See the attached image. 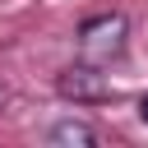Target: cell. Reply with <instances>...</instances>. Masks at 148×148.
<instances>
[{
  "label": "cell",
  "instance_id": "cell-1",
  "mask_svg": "<svg viewBox=\"0 0 148 148\" xmlns=\"http://www.w3.org/2000/svg\"><path fill=\"white\" fill-rule=\"evenodd\" d=\"M125 46H130V18L120 9H106V14H92L79 23V60L106 69L111 60L125 56Z\"/></svg>",
  "mask_w": 148,
  "mask_h": 148
},
{
  "label": "cell",
  "instance_id": "cell-2",
  "mask_svg": "<svg viewBox=\"0 0 148 148\" xmlns=\"http://www.w3.org/2000/svg\"><path fill=\"white\" fill-rule=\"evenodd\" d=\"M56 92L65 102H79V106H92V102H111L116 97V88L102 74V65H88V60H74L69 69H60L56 74Z\"/></svg>",
  "mask_w": 148,
  "mask_h": 148
},
{
  "label": "cell",
  "instance_id": "cell-3",
  "mask_svg": "<svg viewBox=\"0 0 148 148\" xmlns=\"http://www.w3.org/2000/svg\"><path fill=\"white\" fill-rule=\"evenodd\" d=\"M46 143H56V148H92V143H97V130H92L88 120L65 116V120H56V125L46 130Z\"/></svg>",
  "mask_w": 148,
  "mask_h": 148
},
{
  "label": "cell",
  "instance_id": "cell-4",
  "mask_svg": "<svg viewBox=\"0 0 148 148\" xmlns=\"http://www.w3.org/2000/svg\"><path fill=\"white\" fill-rule=\"evenodd\" d=\"M139 120H143V125H148V92H143V97H139Z\"/></svg>",
  "mask_w": 148,
  "mask_h": 148
}]
</instances>
